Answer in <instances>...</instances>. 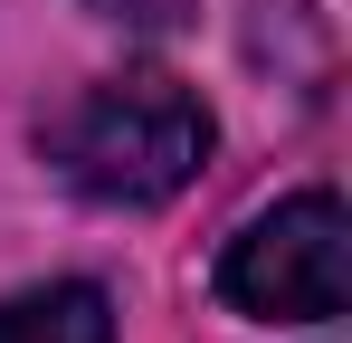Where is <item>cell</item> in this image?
<instances>
[{
    "label": "cell",
    "mask_w": 352,
    "mask_h": 343,
    "mask_svg": "<svg viewBox=\"0 0 352 343\" xmlns=\"http://www.w3.org/2000/svg\"><path fill=\"white\" fill-rule=\"evenodd\" d=\"M105 19H124V29H181L190 19V0H96Z\"/></svg>",
    "instance_id": "4"
},
{
    "label": "cell",
    "mask_w": 352,
    "mask_h": 343,
    "mask_svg": "<svg viewBox=\"0 0 352 343\" xmlns=\"http://www.w3.org/2000/svg\"><path fill=\"white\" fill-rule=\"evenodd\" d=\"M0 343H115V305L86 277L29 286V295H0Z\"/></svg>",
    "instance_id": "3"
},
{
    "label": "cell",
    "mask_w": 352,
    "mask_h": 343,
    "mask_svg": "<svg viewBox=\"0 0 352 343\" xmlns=\"http://www.w3.org/2000/svg\"><path fill=\"white\" fill-rule=\"evenodd\" d=\"M219 295L257 324H333L352 305V229L333 191H295L219 248Z\"/></svg>",
    "instance_id": "2"
},
{
    "label": "cell",
    "mask_w": 352,
    "mask_h": 343,
    "mask_svg": "<svg viewBox=\"0 0 352 343\" xmlns=\"http://www.w3.org/2000/svg\"><path fill=\"white\" fill-rule=\"evenodd\" d=\"M48 163L96 210H153V200L190 191V172L210 163V105L181 76H162V67L96 76L48 124Z\"/></svg>",
    "instance_id": "1"
}]
</instances>
